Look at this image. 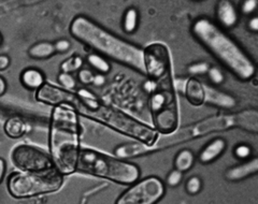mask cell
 <instances>
[{
  "instance_id": "obj_21",
  "label": "cell",
  "mask_w": 258,
  "mask_h": 204,
  "mask_svg": "<svg viewBox=\"0 0 258 204\" xmlns=\"http://www.w3.org/2000/svg\"><path fill=\"white\" fill-rule=\"evenodd\" d=\"M194 163H195V154L187 149L180 151L174 158V168L182 173L189 171L192 168Z\"/></svg>"
},
{
  "instance_id": "obj_20",
  "label": "cell",
  "mask_w": 258,
  "mask_h": 204,
  "mask_svg": "<svg viewBox=\"0 0 258 204\" xmlns=\"http://www.w3.org/2000/svg\"><path fill=\"white\" fill-rule=\"evenodd\" d=\"M27 54L32 59L41 60L50 58V57L56 54V51L53 42H50V41H40V42H37L29 47Z\"/></svg>"
},
{
  "instance_id": "obj_29",
  "label": "cell",
  "mask_w": 258,
  "mask_h": 204,
  "mask_svg": "<svg viewBox=\"0 0 258 204\" xmlns=\"http://www.w3.org/2000/svg\"><path fill=\"white\" fill-rule=\"evenodd\" d=\"M186 191L191 194L195 195L200 192V190L203 189V182H201L200 177L198 176H191L188 181L186 182Z\"/></svg>"
},
{
  "instance_id": "obj_15",
  "label": "cell",
  "mask_w": 258,
  "mask_h": 204,
  "mask_svg": "<svg viewBox=\"0 0 258 204\" xmlns=\"http://www.w3.org/2000/svg\"><path fill=\"white\" fill-rule=\"evenodd\" d=\"M258 171V159L253 158L251 160H246L239 166L229 168L225 173V177L230 182H238L244 179L253 174H256Z\"/></svg>"
},
{
  "instance_id": "obj_28",
  "label": "cell",
  "mask_w": 258,
  "mask_h": 204,
  "mask_svg": "<svg viewBox=\"0 0 258 204\" xmlns=\"http://www.w3.org/2000/svg\"><path fill=\"white\" fill-rule=\"evenodd\" d=\"M94 77H95V73L91 69L82 68L80 71H78L77 80L80 84H82L83 86H86V85L93 84Z\"/></svg>"
},
{
  "instance_id": "obj_3",
  "label": "cell",
  "mask_w": 258,
  "mask_h": 204,
  "mask_svg": "<svg viewBox=\"0 0 258 204\" xmlns=\"http://www.w3.org/2000/svg\"><path fill=\"white\" fill-rule=\"evenodd\" d=\"M191 34L240 81L247 82L254 78L255 63L236 41L214 22L199 18L191 25Z\"/></svg>"
},
{
  "instance_id": "obj_24",
  "label": "cell",
  "mask_w": 258,
  "mask_h": 204,
  "mask_svg": "<svg viewBox=\"0 0 258 204\" xmlns=\"http://www.w3.org/2000/svg\"><path fill=\"white\" fill-rule=\"evenodd\" d=\"M84 66V59L79 55H74L69 57L68 59L60 63V72L70 73L72 75L74 72H78Z\"/></svg>"
},
{
  "instance_id": "obj_1",
  "label": "cell",
  "mask_w": 258,
  "mask_h": 204,
  "mask_svg": "<svg viewBox=\"0 0 258 204\" xmlns=\"http://www.w3.org/2000/svg\"><path fill=\"white\" fill-rule=\"evenodd\" d=\"M69 32L72 38L104 58H110L145 75L143 50L115 36L88 16L77 15L70 23Z\"/></svg>"
},
{
  "instance_id": "obj_25",
  "label": "cell",
  "mask_w": 258,
  "mask_h": 204,
  "mask_svg": "<svg viewBox=\"0 0 258 204\" xmlns=\"http://www.w3.org/2000/svg\"><path fill=\"white\" fill-rule=\"evenodd\" d=\"M58 83L62 86L63 89L69 92H76V89L78 88V80L75 78L70 73H63L60 72L58 75Z\"/></svg>"
},
{
  "instance_id": "obj_7",
  "label": "cell",
  "mask_w": 258,
  "mask_h": 204,
  "mask_svg": "<svg viewBox=\"0 0 258 204\" xmlns=\"http://www.w3.org/2000/svg\"><path fill=\"white\" fill-rule=\"evenodd\" d=\"M63 178L58 172L37 174L14 172L8 178V191L13 198L25 199L60 189Z\"/></svg>"
},
{
  "instance_id": "obj_10",
  "label": "cell",
  "mask_w": 258,
  "mask_h": 204,
  "mask_svg": "<svg viewBox=\"0 0 258 204\" xmlns=\"http://www.w3.org/2000/svg\"><path fill=\"white\" fill-rule=\"evenodd\" d=\"M145 76L150 82L172 78V61L169 48L163 43H152L143 48Z\"/></svg>"
},
{
  "instance_id": "obj_33",
  "label": "cell",
  "mask_w": 258,
  "mask_h": 204,
  "mask_svg": "<svg viewBox=\"0 0 258 204\" xmlns=\"http://www.w3.org/2000/svg\"><path fill=\"white\" fill-rule=\"evenodd\" d=\"M54 46H55L56 53L63 54V53H67L70 50L71 43L67 39H59L54 43Z\"/></svg>"
},
{
  "instance_id": "obj_17",
  "label": "cell",
  "mask_w": 258,
  "mask_h": 204,
  "mask_svg": "<svg viewBox=\"0 0 258 204\" xmlns=\"http://www.w3.org/2000/svg\"><path fill=\"white\" fill-rule=\"evenodd\" d=\"M113 153H114L116 158L125 160V159L139 157L145 154H150L151 150H150V146L145 145L144 143L136 142V143L120 144L116 146L114 151H113Z\"/></svg>"
},
{
  "instance_id": "obj_13",
  "label": "cell",
  "mask_w": 258,
  "mask_h": 204,
  "mask_svg": "<svg viewBox=\"0 0 258 204\" xmlns=\"http://www.w3.org/2000/svg\"><path fill=\"white\" fill-rule=\"evenodd\" d=\"M217 21L226 29L235 27L239 21V14L232 3L228 0H222L216 6Z\"/></svg>"
},
{
  "instance_id": "obj_35",
  "label": "cell",
  "mask_w": 258,
  "mask_h": 204,
  "mask_svg": "<svg viewBox=\"0 0 258 204\" xmlns=\"http://www.w3.org/2000/svg\"><path fill=\"white\" fill-rule=\"evenodd\" d=\"M104 84H106V77L102 76V75H99V73L95 75L94 80H93V85L97 86V87H100Z\"/></svg>"
},
{
  "instance_id": "obj_11",
  "label": "cell",
  "mask_w": 258,
  "mask_h": 204,
  "mask_svg": "<svg viewBox=\"0 0 258 204\" xmlns=\"http://www.w3.org/2000/svg\"><path fill=\"white\" fill-rule=\"evenodd\" d=\"M75 92L66 91V89L47 83V82L36 92L37 101L47 105H52V107H56V105L60 104L71 105L72 102L75 101Z\"/></svg>"
},
{
  "instance_id": "obj_39",
  "label": "cell",
  "mask_w": 258,
  "mask_h": 204,
  "mask_svg": "<svg viewBox=\"0 0 258 204\" xmlns=\"http://www.w3.org/2000/svg\"><path fill=\"white\" fill-rule=\"evenodd\" d=\"M3 43H4V36H3L2 32H0V46L3 45Z\"/></svg>"
},
{
  "instance_id": "obj_9",
  "label": "cell",
  "mask_w": 258,
  "mask_h": 204,
  "mask_svg": "<svg viewBox=\"0 0 258 204\" xmlns=\"http://www.w3.org/2000/svg\"><path fill=\"white\" fill-rule=\"evenodd\" d=\"M165 185L156 176L145 177L132 184L117 198L115 204H157L164 198Z\"/></svg>"
},
{
  "instance_id": "obj_31",
  "label": "cell",
  "mask_w": 258,
  "mask_h": 204,
  "mask_svg": "<svg viewBox=\"0 0 258 204\" xmlns=\"http://www.w3.org/2000/svg\"><path fill=\"white\" fill-rule=\"evenodd\" d=\"M182 178H183V173L174 169V170L171 171L170 173L168 174L166 182H167V185L169 187H176V186H179L181 184Z\"/></svg>"
},
{
  "instance_id": "obj_6",
  "label": "cell",
  "mask_w": 258,
  "mask_h": 204,
  "mask_svg": "<svg viewBox=\"0 0 258 204\" xmlns=\"http://www.w3.org/2000/svg\"><path fill=\"white\" fill-rule=\"evenodd\" d=\"M79 115L96 120L124 135L136 139L138 142L151 146L157 140L159 133L154 128L149 127L143 122L127 115L124 112L100 102L92 110H84Z\"/></svg>"
},
{
  "instance_id": "obj_32",
  "label": "cell",
  "mask_w": 258,
  "mask_h": 204,
  "mask_svg": "<svg viewBox=\"0 0 258 204\" xmlns=\"http://www.w3.org/2000/svg\"><path fill=\"white\" fill-rule=\"evenodd\" d=\"M257 5L256 0H245L241 5V12L244 15H252L257 9Z\"/></svg>"
},
{
  "instance_id": "obj_26",
  "label": "cell",
  "mask_w": 258,
  "mask_h": 204,
  "mask_svg": "<svg viewBox=\"0 0 258 204\" xmlns=\"http://www.w3.org/2000/svg\"><path fill=\"white\" fill-rule=\"evenodd\" d=\"M233 155L239 160H247L252 155V148L245 143L238 144L233 150Z\"/></svg>"
},
{
  "instance_id": "obj_30",
  "label": "cell",
  "mask_w": 258,
  "mask_h": 204,
  "mask_svg": "<svg viewBox=\"0 0 258 204\" xmlns=\"http://www.w3.org/2000/svg\"><path fill=\"white\" fill-rule=\"evenodd\" d=\"M207 75H208L210 82H211V83L214 85H221L225 81V77L223 75L222 70L217 67H210Z\"/></svg>"
},
{
  "instance_id": "obj_18",
  "label": "cell",
  "mask_w": 258,
  "mask_h": 204,
  "mask_svg": "<svg viewBox=\"0 0 258 204\" xmlns=\"http://www.w3.org/2000/svg\"><path fill=\"white\" fill-rule=\"evenodd\" d=\"M184 94L186 96L188 102L195 105V107H200L205 103L204 83H201L196 78L187 79L184 88Z\"/></svg>"
},
{
  "instance_id": "obj_36",
  "label": "cell",
  "mask_w": 258,
  "mask_h": 204,
  "mask_svg": "<svg viewBox=\"0 0 258 204\" xmlns=\"http://www.w3.org/2000/svg\"><path fill=\"white\" fill-rule=\"evenodd\" d=\"M247 27H248L249 30L253 31V32L258 31V18H257V16H253L252 19H249Z\"/></svg>"
},
{
  "instance_id": "obj_4",
  "label": "cell",
  "mask_w": 258,
  "mask_h": 204,
  "mask_svg": "<svg viewBox=\"0 0 258 204\" xmlns=\"http://www.w3.org/2000/svg\"><path fill=\"white\" fill-rule=\"evenodd\" d=\"M173 78L145 83L150 94L149 105L154 129L158 133L169 134L179 128L180 114Z\"/></svg>"
},
{
  "instance_id": "obj_12",
  "label": "cell",
  "mask_w": 258,
  "mask_h": 204,
  "mask_svg": "<svg viewBox=\"0 0 258 204\" xmlns=\"http://www.w3.org/2000/svg\"><path fill=\"white\" fill-rule=\"evenodd\" d=\"M204 88L205 103L223 110H231L236 108L237 100L232 95L208 84H204Z\"/></svg>"
},
{
  "instance_id": "obj_19",
  "label": "cell",
  "mask_w": 258,
  "mask_h": 204,
  "mask_svg": "<svg viewBox=\"0 0 258 204\" xmlns=\"http://www.w3.org/2000/svg\"><path fill=\"white\" fill-rule=\"evenodd\" d=\"M27 124L20 116H12L8 118L4 125V131L11 139H19L22 138L27 132Z\"/></svg>"
},
{
  "instance_id": "obj_14",
  "label": "cell",
  "mask_w": 258,
  "mask_h": 204,
  "mask_svg": "<svg viewBox=\"0 0 258 204\" xmlns=\"http://www.w3.org/2000/svg\"><path fill=\"white\" fill-rule=\"evenodd\" d=\"M227 148V143L223 138H215L210 141L199 153L198 159L203 165H209L219 159Z\"/></svg>"
},
{
  "instance_id": "obj_27",
  "label": "cell",
  "mask_w": 258,
  "mask_h": 204,
  "mask_svg": "<svg viewBox=\"0 0 258 204\" xmlns=\"http://www.w3.org/2000/svg\"><path fill=\"white\" fill-rule=\"evenodd\" d=\"M210 69V64L208 62L205 61H199V62H195L190 64L187 68V71L190 76H204L207 75L208 71Z\"/></svg>"
},
{
  "instance_id": "obj_22",
  "label": "cell",
  "mask_w": 258,
  "mask_h": 204,
  "mask_svg": "<svg viewBox=\"0 0 258 204\" xmlns=\"http://www.w3.org/2000/svg\"><path fill=\"white\" fill-rule=\"evenodd\" d=\"M86 62L93 70H95L99 75L106 76L111 71V63L107 58H104L103 56L97 54V53H91L86 57Z\"/></svg>"
},
{
  "instance_id": "obj_34",
  "label": "cell",
  "mask_w": 258,
  "mask_h": 204,
  "mask_svg": "<svg viewBox=\"0 0 258 204\" xmlns=\"http://www.w3.org/2000/svg\"><path fill=\"white\" fill-rule=\"evenodd\" d=\"M11 58L7 54H0V71H5L10 67Z\"/></svg>"
},
{
  "instance_id": "obj_2",
  "label": "cell",
  "mask_w": 258,
  "mask_h": 204,
  "mask_svg": "<svg viewBox=\"0 0 258 204\" xmlns=\"http://www.w3.org/2000/svg\"><path fill=\"white\" fill-rule=\"evenodd\" d=\"M80 115L67 104L53 107L48 125V148L56 171L59 174L75 173L81 152Z\"/></svg>"
},
{
  "instance_id": "obj_8",
  "label": "cell",
  "mask_w": 258,
  "mask_h": 204,
  "mask_svg": "<svg viewBox=\"0 0 258 204\" xmlns=\"http://www.w3.org/2000/svg\"><path fill=\"white\" fill-rule=\"evenodd\" d=\"M11 161L20 172L37 174L57 172L50 154L27 144H21L14 148Z\"/></svg>"
},
{
  "instance_id": "obj_16",
  "label": "cell",
  "mask_w": 258,
  "mask_h": 204,
  "mask_svg": "<svg viewBox=\"0 0 258 204\" xmlns=\"http://www.w3.org/2000/svg\"><path fill=\"white\" fill-rule=\"evenodd\" d=\"M20 82L24 88L34 92H37L40 87L46 83L44 73L34 67L26 68L21 72Z\"/></svg>"
},
{
  "instance_id": "obj_5",
  "label": "cell",
  "mask_w": 258,
  "mask_h": 204,
  "mask_svg": "<svg viewBox=\"0 0 258 204\" xmlns=\"http://www.w3.org/2000/svg\"><path fill=\"white\" fill-rule=\"evenodd\" d=\"M77 170L122 185H132L140 177V169L135 163L85 149L80 152Z\"/></svg>"
},
{
  "instance_id": "obj_23",
  "label": "cell",
  "mask_w": 258,
  "mask_h": 204,
  "mask_svg": "<svg viewBox=\"0 0 258 204\" xmlns=\"http://www.w3.org/2000/svg\"><path fill=\"white\" fill-rule=\"evenodd\" d=\"M139 26V12L136 8H128L125 11L123 21H122V28L126 34H134L138 29Z\"/></svg>"
},
{
  "instance_id": "obj_37",
  "label": "cell",
  "mask_w": 258,
  "mask_h": 204,
  "mask_svg": "<svg viewBox=\"0 0 258 204\" xmlns=\"http://www.w3.org/2000/svg\"><path fill=\"white\" fill-rule=\"evenodd\" d=\"M7 171V162L4 158H0V184L3 183Z\"/></svg>"
},
{
  "instance_id": "obj_38",
  "label": "cell",
  "mask_w": 258,
  "mask_h": 204,
  "mask_svg": "<svg viewBox=\"0 0 258 204\" xmlns=\"http://www.w3.org/2000/svg\"><path fill=\"white\" fill-rule=\"evenodd\" d=\"M7 89H8V82L4 77L0 76V97H3L7 93Z\"/></svg>"
}]
</instances>
